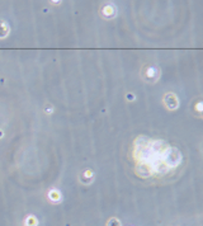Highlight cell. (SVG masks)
<instances>
[{"instance_id":"6da1fadb","label":"cell","mask_w":203,"mask_h":226,"mask_svg":"<svg viewBox=\"0 0 203 226\" xmlns=\"http://www.w3.org/2000/svg\"><path fill=\"white\" fill-rule=\"evenodd\" d=\"M161 160L164 161V164H165L169 169L177 168L181 161V154L177 147H170L169 146L165 150V152L163 154Z\"/></svg>"},{"instance_id":"7a4b0ae2","label":"cell","mask_w":203,"mask_h":226,"mask_svg":"<svg viewBox=\"0 0 203 226\" xmlns=\"http://www.w3.org/2000/svg\"><path fill=\"white\" fill-rule=\"evenodd\" d=\"M136 173L142 177V178H149V177L154 175V170L152 166L150 164H145V163H140V164L136 166Z\"/></svg>"},{"instance_id":"3957f363","label":"cell","mask_w":203,"mask_h":226,"mask_svg":"<svg viewBox=\"0 0 203 226\" xmlns=\"http://www.w3.org/2000/svg\"><path fill=\"white\" fill-rule=\"evenodd\" d=\"M164 103H165V106H166L168 109H177L178 106H179V100H178L177 95L175 94H171V93H169V94L165 95V98H164Z\"/></svg>"},{"instance_id":"277c9868","label":"cell","mask_w":203,"mask_h":226,"mask_svg":"<svg viewBox=\"0 0 203 226\" xmlns=\"http://www.w3.org/2000/svg\"><path fill=\"white\" fill-rule=\"evenodd\" d=\"M101 15L106 17V18H113V17L115 15V8H114V5H111V4L106 5L103 9H101Z\"/></svg>"},{"instance_id":"5b68a950","label":"cell","mask_w":203,"mask_h":226,"mask_svg":"<svg viewBox=\"0 0 203 226\" xmlns=\"http://www.w3.org/2000/svg\"><path fill=\"white\" fill-rule=\"evenodd\" d=\"M146 70H147V72H146L145 76L149 79V80L155 81L157 79V76H159V71H157V69H155V67H146Z\"/></svg>"},{"instance_id":"8992f818","label":"cell","mask_w":203,"mask_h":226,"mask_svg":"<svg viewBox=\"0 0 203 226\" xmlns=\"http://www.w3.org/2000/svg\"><path fill=\"white\" fill-rule=\"evenodd\" d=\"M10 28L8 26V23L4 20H0V38H5L9 34Z\"/></svg>"},{"instance_id":"52a82bcc","label":"cell","mask_w":203,"mask_h":226,"mask_svg":"<svg viewBox=\"0 0 203 226\" xmlns=\"http://www.w3.org/2000/svg\"><path fill=\"white\" fill-rule=\"evenodd\" d=\"M48 198H50L51 201H54V202H60V201L62 200V196L57 189H52L51 192L48 193Z\"/></svg>"},{"instance_id":"ba28073f","label":"cell","mask_w":203,"mask_h":226,"mask_svg":"<svg viewBox=\"0 0 203 226\" xmlns=\"http://www.w3.org/2000/svg\"><path fill=\"white\" fill-rule=\"evenodd\" d=\"M26 225L27 226H37V218L34 216H28L26 220Z\"/></svg>"},{"instance_id":"9c48e42d","label":"cell","mask_w":203,"mask_h":226,"mask_svg":"<svg viewBox=\"0 0 203 226\" xmlns=\"http://www.w3.org/2000/svg\"><path fill=\"white\" fill-rule=\"evenodd\" d=\"M197 109L198 111H202V103H198L197 104Z\"/></svg>"}]
</instances>
